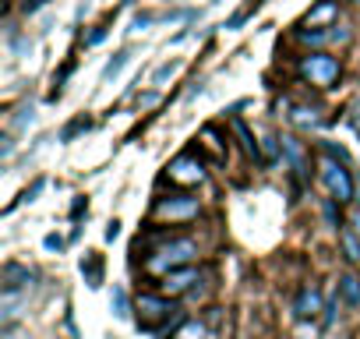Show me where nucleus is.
Here are the masks:
<instances>
[{"instance_id":"nucleus-1","label":"nucleus","mask_w":360,"mask_h":339,"mask_svg":"<svg viewBox=\"0 0 360 339\" xmlns=\"http://www.w3.org/2000/svg\"><path fill=\"white\" fill-rule=\"evenodd\" d=\"M195 255H198V244L195 241H188V237H173V241H166L162 248H155V255H148V272H173V269H180V265H191L195 262Z\"/></svg>"},{"instance_id":"nucleus-2","label":"nucleus","mask_w":360,"mask_h":339,"mask_svg":"<svg viewBox=\"0 0 360 339\" xmlns=\"http://www.w3.org/2000/svg\"><path fill=\"white\" fill-rule=\"evenodd\" d=\"M300 75H304L311 85H318V89H332L335 78H339V60L328 57V53H307V57L300 60Z\"/></svg>"},{"instance_id":"nucleus-3","label":"nucleus","mask_w":360,"mask_h":339,"mask_svg":"<svg viewBox=\"0 0 360 339\" xmlns=\"http://www.w3.org/2000/svg\"><path fill=\"white\" fill-rule=\"evenodd\" d=\"M321 181H325L332 202H339V205L353 202V195H356V181L346 174V170H342L335 159H325V162H321Z\"/></svg>"},{"instance_id":"nucleus-4","label":"nucleus","mask_w":360,"mask_h":339,"mask_svg":"<svg viewBox=\"0 0 360 339\" xmlns=\"http://www.w3.org/2000/svg\"><path fill=\"white\" fill-rule=\"evenodd\" d=\"M176 307H173V300H166V297H155V293H141L138 297V325L141 328H159L162 321H169V314H173Z\"/></svg>"},{"instance_id":"nucleus-5","label":"nucleus","mask_w":360,"mask_h":339,"mask_svg":"<svg viewBox=\"0 0 360 339\" xmlns=\"http://www.w3.org/2000/svg\"><path fill=\"white\" fill-rule=\"evenodd\" d=\"M202 177H205V170H202V162L191 152L176 155L169 162V181H176V184H202Z\"/></svg>"},{"instance_id":"nucleus-6","label":"nucleus","mask_w":360,"mask_h":339,"mask_svg":"<svg viewBox=\"0 0 360 339\" xmlns=\"http://www.w3.org/2000/svg\"><path fill=\"white\" fill-rule=\"evenodd\" d=\"M155 216L159 219H191V216H198V198H188V195L162 198L155 205Z\"/></svg>"},{"instance_id":"nucleus-7","label":"nucleus","mask_w":360,"mask_h":339,"mask_svg":"<svg viewBox=\"0 0 360 339\" xmlns=\"http://www.w3.org/2000/svg\"><path fill=\"white\" fill-rule=\"evenodd\" d=\"M318 311H321V297H318V290H314V286H304L300 297H297V304H293V314H297V318H314Z\"/></svg>"},{"instance_id":"nucleus-8","label":"nucleus","mask_w":360,"mask_h":339,"mask_svg":"<svg viewBox=\"0 0 360 339\" xmlns=\"http://www.w3.org/2000/svg\"><path fill=\"white\" fill-rule=\"evenodd\" d=\"M195 279H198V272H195V269H184V272H166L159 286H162V293H184Z\"/></svg>"},{"instance_id":"nucleus-9","label":"nucleus","mask_w":360,"mask_h":339,"mask_svg":"<svg viewBox=\"0 0 360 339\" xmlns=\"http://www.w3.org/2000/svg\"><path fill=\"white\" fill-rule=\"evenodd\" d=\"M32 279H36V276H32L29 269H22V265H15V262L4 265V290H15V293H18L22 286H32Z\"/></svg>"},{"instance_id":"nucleus-10","label":"nucleus","mask_w":360,"mask_h":339,"mask_svg":"<svg viewBox=\"0 0 360 339\" xmlns=\"http://www.w3.org/2000/svg\"><path fill=\"white\" fill-rule=\"evenodd\" d=\"M82 276H85L89 286H99V283H103V258H99L96 251H89V255L82 258Z\"/></svg>"},{"instance_id":"nucleus-11","label":"nucleus","mask_w":360,"mask_h":339,"mask_svg":"<svg viewBox=\"0 0 360 339\" xmlns=\"http://www.w3.org/2000/svg\"><path fill=\"white\" fill-rule=\"evenodd\" d=\"M339 293H342V300H346L353 311H360V279H356V276H342V279H339Z\"/></svg>"},{"instance_id":"nucleus-12","label":"nucleus","mask_w":360,"mask_h":339,"mask_svg":"<svg viewBox=\"0 0 360 339\" xmlns=\"http://www.w3.org/2000/svg\"><path fill=\"white\" fill-rule=\"evenodd\" d=\"M339 241H342V248H346V258L356 262V258H360V237L353 234V226H342V230H339Z\"/></svg>"},{"instance_id":"nucleus-13","label":"nucleus","mask_w":360,"mask_h":339,"mask_svg":"<svg viewBox=\"0 0 360 339\" xmlns=\"http://www.w3.org/2000/svg\"><path fill=\"white\" fill-rule=\"evenodd\" d=\"M131 60V50H120V53H113L110 57V64L103 68V82H110V78H117L120 71H124V64Z\"/></svg>"},{"instance_id":"nucleus-14","label":"nucleus","mask_w":360,"mask_h":339,"mask_svg":"<svg viewBox=\"0 0 360 339\" xmlns=\"http://www.w3.org/2000/svg\"><path fill=\"white\" fill-rule=\"evenodd\" d=\"M89 127H92V120H89V117H75V120L60 131V141H75V138H78L82 131H89Z\"/></svg>"},{"instance_id":"nucleus-15","label":"nucleus","mask_w":360,"mask_h":339,"mask_svg":"<svg viewBox=\"0 0 360 339\" xmlns=\"http://www.w3.org/2000/svg\"><path fill=\"white\" fill-rule=\"evenodd\" d=\"M110 304H113V314H117V318H131V304H127V293H124V286H113V297H110Z\"/></svg>"},{"instance_id":"nucleus-16","label":"nucleus","mask_w":360,"mask_h":339,"mask_svg":"<svg viewBox=\"0 0 360 339\" xmlns=\"http://www.w3.org/2000/svg\"><path fill=\"white\" fill-rule=\"evenodd\" d=\"M328 18H335V4H332V0H325V4H321V8H314V11L307 15V25L314 29L318 22H328Z\"/></svg>"},{"instance_id":"nucleus-17","label":"nucleus","mask_w":360,"mask_h":339,"mask_svg":"<svg viewBox=\"0 0 360 339\" xmlns=\"http://www.w3.org/2000/svg\"><path fill=\"white\" fill-rule=\"evenodd\" d=\"M233 131H237V138H240V145H244V152L258 159V145L251 141V134H248V127H244V120H233Z\"/></svg>"},{"instance_id":"nucleus-18","label":"nucleus","mask_w":360,"mask_h":339,"mask_svg":"<svg viewBox=\"0 0 360 339\" xmlns=\"http://www.w3.org/2000/svg\"><path fill=\"white\" fill-rule=\"evenodd\" d=\"M173 339H209V332H205V325H198V321H188V325L180 328Z\"/></svg>"},{"instance_id":"nucleus-19","label":"nucleus","mask_w":360,"mask_h":339,"mask_svg":"<svg viewBox=\"0 0 360 339\" xmlns=\"http://www.w3.org/2000/svg\"><path fill=\"white\" fill-rule=\"evenodd\" d=\"M255 11H258V0H255V4H248L244 11H237V15H233V18L226 22V29H240V25H244V22H248V18L255 15Z\"/></svg>"},{"instance_id":"nucleus-20","label":"nucleus","mask_w":360,"mask_h":339,"mask_svg":"<svg viewBox=\"0 0 360 339\" xmlns=\"http://www.w3.org/2000/svg\"><path fill=\"white\" fill-rule=\"evenodd\" d=\"M173 71H176V64H162V68L155 71V82H162V78H169Z\"/></svg>"},{"instance_id":"nucleus-21","label":"nucleus","mask_w":360,"mask_h":339,"mask_svg":"<svg viewBox=\"0 0 360 339\" xmlns=\"http://www.w3.org/2000/svg\"><path fill=\"white\" fill-rule=\"evenodd\" d=\"M349 226H353V234L360 237V209H353V216H349Z\"/></svg>"},{"instance_id":"nucleus-22","label":"nucleus","mask_w":360,"mask_h":339,"mask_svg":"<svg viewBox=\"0 0 360 339\" xmlns=\"http://www.w3.org/2000/svg\"><path fill=\"white\" fill-rule=\"evenodd\" d=\"M117 234H120V223H117V219H113V223H110V226H106V241H113V237H117Z\"/></svg>"},{"instance_id":"nucleus-23","label":"nucleus","mask_w":360,"mask_h":339,"mask_svg":"<svg viewBox=\"0 0 360 339\" xmlns=\"http://www.w3.org/2000/svg\"><path fill=\"white\" fill-rule=\"evenodd\" d=\"M60 244H64V241H60L57 234H50V237H46V248H50V251H53V248H60Z\"/></svg>"},{"instance_id":"nucleus-24","label":"nucleus","mask_w":360,"mask_h":339,"mask_svg":"<svg viewBox=\"0 0 360 339\" xmlns=\"http://www.w3.org/2000/svg\"><path fill=\"white\" fill-rule=\"evenodd\" d=\"M356 4H360V0H356Z\"/></svg>"}]
</instances>
